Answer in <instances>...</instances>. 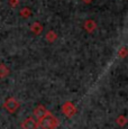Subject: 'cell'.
Segmentation results:
<instances>
[{
  "label": "cell",
  "instance_id": "8",
  "mask_svg": "<svg viewBox=\"0 0 128 129\" xmlns=\"http://www.w3.org/2000/svg\"><path fill=\"white\" fill-rule=\"evenodd\" d=\"M9 73H10V70L5 64H0V79H4L6 76H8Z\"/></svg>",
  "mask_w": 128,
  "mask_h": 129
},
{
  "label": "cell",
  "instance_id": "5",
  "mask_svg": "<svg viewBox=\"0 0 128 129\" xmlns=\"http://www.w3.org/2000/svg\"><path fill=\"white\" fill-rule=\"evenodd\" d=\"M23 129H38V121L35 120L33 117H28L21 123Z\"/></svg>",
  "mask_w": 128,
  "mask_h": 129
},
{
  "label": "cell",
  "instance_id": "11",
  "mask_svg": "<svg viewBox=\"0 0 128 129\" xmlns=\"http://www.w3.org/2000/svg\"><path fill=\"white\" fill-rule=\"evenodd\" d=\"M126 55H127V47L122 46L121 48L118 51V56L121 57V58H124V57H126Z\"/></svg>",
  "mask_w": 128,
  "mask_h": 129
},
{
  "label": "cell",
  "instance_id": "14",
  "mask_svg": "<svg viewBox=\"0 0 128 129\" xmlns=\"http://www.w3.org/2000/svg\"><path fill=\"white\" fill-rule=\"evenodd\" d=\"M83 2H85V4H91L92 2V0H82Z\"/></svg>",
  "mask_w": 128,
  "mask_h": 129
},
{
  "label": "cell",
  "instance_id": "2",
  "mask_svg": "<svg viewBox=\"0 0 128 129\" xmlns=\"http://www.w3.org/2000/svg\"><path fill=\"white\" fill-rule=\"evenodd\" d=\"M4 107H5V109H6L8 112L14 113V112H16V111L18 110V108L20 107V103H19V101L17 100V99L8 98L6 101H5Z\"/></svg>",
  "mask_w": 128,
  "mask_h": 129
},
{
  "label": "cell",
  "instance_id": "7",
  "mask_svg": "<svg viewBox=\"0 0 128 129\" xmlns=\"http://www.w3.org/2000/svg\"><path fill=\"white\" fill-rule=\"evenodd\" d=\"M43 29H44L43 25H42L41 23H38V21H35V23H33V24H31V26H30L31 33H34L35 35H41L42 31H43Z\"/></svg>",
  "mask_w": 128,
  "mask_h": 129
},
{
  "label": "cell",
  "instance_id": "1",
  "mask_svg": "<svg viewBox=\"0 0 128 129\" xmlns=\"http://www.w3.org/2000/svg\"><path fill=\"white\" fill-rule=\"evenodd\" d=\"M58 123H60L58 119L51 113H48L45 117L42 118L41 120H38V126L42 129H56Z\"/></svg>",
  "mask_w": 128,
  "mask_h": 129
},
{
  "label": "cell",
  "instance_id": "12",
  "mask_svg": "<svg viewBox=\"0 0 128 129\" xmlns=\"http://www.w3.org/2000/svg\"><path fill=\"white\" fill-rule=\"evenodd\" d=\"M126 122H127V119H126V117H125V116H119V118L117 119V123L119 126H125L126 125Z\"/></svg>",
  "mask_w": 128,
  "mask_h": 129
},
{
  "label": "cell",
  "instance_id": "10",
  "mask_svg": "<svg viewBox=\"0 0 128 129\" xmlns=\"http://www.w3.org/2000/svg\"><path fill=\"white\" fill-rule=\"evenodd\" d=\"M19 15H20L23 18H28V17L31 15V10L29 8H27V7H25V8L20 9V11H19Z\"/></svg>",
  "mask_w": 128,
  "mask_h": 129
},
{
  "label": "cell",
  "instance_id": "3",
  "mask_svg": "<svg viewBox=\"0 0 128 129\" xmlns=\"http://www.w3.org/2000/svg\"><path fill=\"white\" fill-rule=\"evenodd\" d=\"M62 112L64 115L66 116L68 118H71L72 116H74V113L77 112V108H75V106L73 105L72 102H65L62 107Z\"/></svg>",
  "mask_w": 128,
  "mask_h": 129
},
{
  "label": "cell",
  "instance_id": "6",
  "mask_svg": "<svg viewBox=\"0 0 128 129\" xmlns=\"http://www.w3.org/2000/svg\"><path fill=\"white\" fill-rule=\"evenodd\" d=\"M83 27H84V29L88 33H92V31H94L95 29H97V24H95V21L92 20V19H88V20L84 21Z\"/></svg>",
  "mask_w": 128,
  "mask_h": 129
},
{
  "label": "cell",
  "instance_id": "4",
  "mask_svg": "<svg viewBox=\"0 0 128 129\" xmlns=\"http://www.w3.org/2000/svg\"><path fill=\"white\" fill-rule=\"evenodd\" d=\"M50 113V111L47 110V109L45 108L44 106H42V105H39L37 106L35 109H34V111H33V115H34V117H35L36 120H41L43 117H45L46 115H48Z\"/></svg>",
  "mask_w": 128,
  "mask_h": 129
},
{
  "label": "cell",
  "instance_id": "13",
  "mask_svg": "<svg viewBox=\"0 0 128 129\" xmlns=\"http://www.w3.org/2000/svg\"><path fill=\"white\" fill-rule=\"evenodd\" d=\"M8 4L11 7H17L19 5V0H8Z\"/></svg>",
  "mask_w": 128,
  "mask_h": 129
},
{
  "label": "cell",
  "instance_id": "9",
  "mask_svg": "<svg viewBox=\"0 0 128 129\" xmlns=\"http://www.w3.org/2000/svg\"><path fill=\"white\" fill-rule=\"evenodd\" d=\"M45 38H46V41H47V42L53 43V42H55L56 39H57V35H56V33L54 30H50V31H47Z\"/></svg>",
  "mask_w": 128,
  "mask_h": 129
}]
</instances>
